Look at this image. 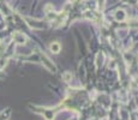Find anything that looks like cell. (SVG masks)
I'll use <instances>...</instances> for the list:
<instances>
[{
    "mask_svg": "<svg viewBox=\"0 0 138 120\" xmlns=\"http://www.w3.org/2000/svg\"><path fill=\"white\" fill-rule=\"evenodd\" d=\"M70 78H71V76H70L68 73H66V76H65V79H66V81H68Z\"/></svg>",
    "mask_w": 138,
    "mask_h": 120,
    "instance_id": "cell-2",
    "label": "cell"
},
{
    "mask_svg": "<svg viewBox=\"0 0 138 120\" xmlns=\"http://www.w3.org/2000/svg\"><path fill=\"white\" fill-rule=\"evenodd\" d=\"M50 49H52L54 53H58V52H59V49H60V46H59L58 42H55V43H53L52 46H50Z\"/></svg>",
    "mask_w": 138,
    "mask_h": 120,
    "instance_id": "cell-1",
    "label": "cell"
}]
</instances>
